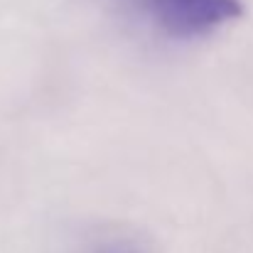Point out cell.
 <instances>
[{"instance_id":"1","label":"cell","mask_w":253,"mask_h":253,"mask_svg":"<svg viewBox=\"0 0 253 253\" xmlns=\"http://www.w3.org/2000/svg\"><path fill=\"white\" fill-rule=\"evenodd\" d=\"M143 17L177 42H194L216 35L244 17V0H138Z\"/></svg>"},{"instance_id":"2","label":"cell","mask_w":253,"mask_h":253,"mask_svg":"<svg viewBox=\"0 0 253 253\" xmlns=\"http://www.w3.org/2000/svg\"><path fill=\"white\" fill-rule=\"evenodd\" d=\"M77 253H155V246L143 231L111 226L88 234Z\"/></svg>"}]
</instances>
